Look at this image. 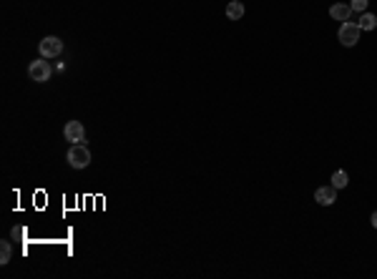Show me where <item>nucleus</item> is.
<instances>
[{"label": "nucleus", "mask_w": 377, "mask_h": 279, "mask_svg": "<svg viewBox=\"0 0 377 279\" xmlns=\"http://www.w3.org/2000/svg\"><path fill=\"white\" fill-rule=\"evenodd\" d=\"M63 136H66V141H71V143H83V139H86V128H83L81 121H68L66 128H63Z\"/></svg>", "instance_id": "39448f33"}, {"label": "nucleus", "mask_w": 377, "mask_h": 279, "mask_svg": "<svg viewBox=\"0 0 377 279\" xmlns=\"http://www.w3.org/2000/svg\"><path fill=\"white\" fill-rule=\"evenodd\" d=\"M357 26H360L362 30H375V28H377V15H372V13H362V18L357 20Z\"/></svg>", "instance_id": "1a4fd4ad"}, {"label": "nucleus", "mask_w": 377, "mask_h": 279, "mask_svg": "<svg viewBox=\"0 0 377 279\" xmlns=\"http://www.w3.org/2000/svg\"><path fill=\"white\" fill-rule=\"evenodd\" d=\"M10 256H13V247H10V242H0V264H8V262H10Z\"/></svg>", "instance_id": "9b49d317"}, {"label": "nucleus", "mask_w": 377, "mask_h": 279, "mask_svg": "<svg viewBox=\"0 0 377 279\" xmlns=\"http://www.w3.org/2000/svg\"><path fill=\"white\" fill-rule=\"evenodd\" d=\"M314 201L322 204V206H332L334 201H337V189L334 186H320L317 191H314Z\"/></svg>", "instance_id": "423d86ee"}, {"label": "nucleus", "mask_w": 377, "mask_h": 279, "mask_svg": "<svg viewBox=\"0 0 377 279\" xmlns=\"http://www.w3.org/2000/svg\"><path fill=\"white\" fill-rule=\"evenodd\" d=\"M367 3H370V0H352L350 8H352L354 13H365V10H367Z\"/></svg>", "instance_id": "f8f14e48"}, {"label": "nucleus", "mask_w": 377, "mask_h": 279, "mask_svg": "<svg viewBox=\"0 0 377 279\" xmlns=\"http://www.w3.org/2000/svg\"><path fill=\"white\" fill-rule=\"evenodd\" d=\"M329 15L334 18V20H350V15H352V8L350 5H345V3H337V5H332L329 8Z\"/></svg>", "instance_id": "0eeeda50"}, {"label": "nucleus", "mask_w": 377, "mask_h": 279, "mask_svg": "<svg viewBox=\"0 0 377 279\" xmlns=\"http://www.w3.org/2000/svg\"><path fill=\"white\" fill-rule=\"evenodd\" d=\"M66 161H68L71 168H86L91 164V151L86 148V143H71Z\"/></svg>", "instance_id": "f257e3e1"}, {"label": "nucleus", "mask_w": 377, "mask_h": 279, "mask_svg": "<svg viewBox=\"0 0 377 279\" xmlns=\"http://www.w3.org/2000/svg\"><path fill=\"white\" fill-rule=\"evenodd\" d=\"M347 184H350L347 171H342V168H340V171H334V174H332V186H334V189H345Z\"/></svg>", "instance_id": "9d476101"}, {"label": "nucleus", "mask_w": 377, "mask_h": 279, "mask_svg": "<svg viewBox=\"0 0 377 279\" xmlns=\"http://www.w3.org/2000/svg\"><path fill=\"white\" fill-rule=\"evenodd\" d=\"M370 222H372V226L377 229V211H375V214H372V217H370Z\"/></svg>", "instance_id": "ddd939ff"}, {"label": "nucleus", "mask_w": 377, "mask_h": 279, "mask_svg": "<svg viewBox=\"0 0 377 279\" xmlns=\"http://www.w3.org/2000/svg\"><path fill=\"white\" fill-rule=\"evenodd\" d=\"M38 53H40V58H58L63 53V40L58 35H46L38 43Z\"/></svg>", "instance_id": "7ed1b4c3"}, {"label": "nucleus", "mask_w": 377, "mask_h": 279, "mask_svg": "<svg viewBox=\"0 0 377 279\" xmlns=\"http://www.w3.org/2000/svg\"><path fill=\"white\" fill-rule=\"evenodd\" d=\"M362 35V28L357 23H350V20H345V23L340 26V43L345 48H352V46H357V40Z\"/></svg>", "instance_id": "20e7f679"}, {"label": "nucleus", "mask_w": 377, "mask_h": 279, "mask_svg": "<svg viewBox=\"0 0 377 279\" xmlns=\"http://www.w3.org/2000/svg\"><path fill=\"white\" fill-rule=\"evenodd\" d=\"M244 15V5L239 3V0H232V3L226 5V18L229 20H239Z\"/></svg>", "instance_id": "6e6552de"}, {"label": "nucleus", "mask_w": 377, "mask_h": 279, "mask_svg": "<svg viewBox=\"0 0 377 279\" xmlns=\"http://www.w3.org/2000/svg\"><path fill=\"white\" fill-rule=\"evenodd\" d=\"M28 76L35 83H46L53 76V66L48 63V58H38V60H33L30 66H28Z\"/></svg>", "instance_id": "f03ea898"}]
</instances>
